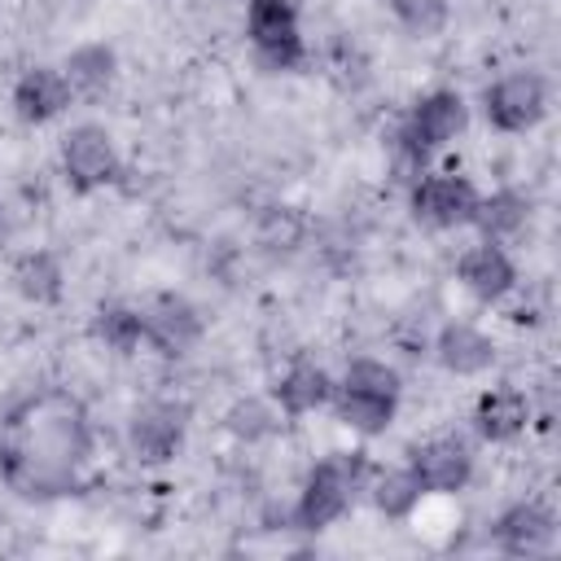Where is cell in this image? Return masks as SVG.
Wrapping results in <instances>:
<instances>
[{
    "label": "cell",
    "instance_id": "277c9868",
    "mask_svg": "<svg viewBox=\"0 0 561 561\" xmlns=\"http://www.w3.org/2000/svg\"><path fill=\"white\" fill-rule=\"evenodd\" d=\"M548 110V83L535 70H513L486 88V118L500 131H526Z\"/></svg>",
    "mask_w": 561,
    "mask_h": 561
},
{
    "label": "cell",
    "instance_id": "d6986e66",
    "mask_svg": "<svg viewBox=\"0 0 561 561\" xmlns=\"http://www.w3.org/2000/svg\"><path fill=\"white\" fill-rule=\"evenodd\" d=\"M337 421L359 434H381L394 421V394H368V390H337Z\"/></svg>",
    "mask_w": 561,
    "mask_h": 561
},
{
    "label": "cell",
    "instance_id": "9c48e42d",
    "mask_svg": "<svg viewBox=\"0 0 561 561\" xmlns=\"http://www.w3.org/2000/svg\"><path fill=\"white\" fill-rule=\"evenodd\" d=\"M127 443H131V456L140 465H167L180 451V443H184V412L180 408H167V403L140 408L131 416Z\"/></svg>",
    "mask_w": 561,
    "mask_h": 561
},
{
    "label": "cell",
    "instance_id": "d4e9b609",
    "mask_svg": "<svg viewBox=\"0 0 561 561\" xmlns=\"http://www.w3.org/2000/svg\"><path fill=\"white\" fill-rule=\"evenodd\" d=\"M272 412L259 403V399H245V403H237L232 412H228V430L237 434V438H259V434H267L272 430Z\"/></svg>",
    "mask_w": 561,
    "mask_h": 561
},
{
    "label": "cell",
    "instance_id": "ac0fdd59",
    "mask_svg": "<svg viewBox=\"0 0 561 561\" xmlns=\"http://www.w3.org/2000/svg\"><path fill=\"white\" fill-rule=\"evenodd\" d=\"M526 219H530V202H526L522 193H513V188H500V193H491V197H478L469 224H478L486 241H504V237L522 232Z\"/></svg>",
    "mask_w": 561,
    "mask_h": 561
},
{
    "label": "cell",
    "instance_id": "8fae6325",
    "mask_svg": "<svg viewBox=\"0 0 561 561\" xmlns=\"http://www.w3.org/2000/svg\"><path fill=\"white\" fill-rule=\"evenodd\" d=\"M456 276H460V285H465L473 298H482V302L504 298V294L513 289V280H517L513 259H508L495 241L465 250V254H460V263H456Z\"/></svg>",
    "mask_w": 561,
    "mask_h": 561
},
{
    "label": "cell",
    "instance_id": "cb8c5ba5",
    "mask_svg": "<svg viewBox=\"0 0 561 561\" xmlns=\"http://www.w3.org/2000/svg\"><path fill=\"white\" fill-rule=\"evenodd\" d=\"M259 237H263L267 245H280V250H289V245H298V237H302V219H298L289 206H272V210H263Z\"/></svg>",
    "mask_w": 561,
    "mask_h": 561
},
{
    "label": "cell",
    "instance_id": "3957f363",
    "mask_svg": "<svg viewBox=\"0 0 561 561\" xmlns=\"http://www.w3.org/2000/svg\"><path fill=\"white\" fill-rule=\"evenodd\" d=\"M245 26H250V39H254L263 66L294 70L302 61V35H298L294 0H250Z\"/></svg>",
    "mask_w": 561,
    "mask_h": 561
},
{
    "label": "cell",
    "instance_id": "7a4b0ae2",
    "mask_svg": "<svg viewBox=\"0 0 561 561\" xmlns=\"http://www.w3.org/2000/svg\"><path fill=\"white\" fill-rule=\"evenodd\" d=\"M359 478H364V456L359 451H337V456L320 460L307 473V486L298 495V508H294L298 526L302 530H324L329 522H337L346 513Z\"/></svg>",
    "mask_w": 561,
    "mask_h": 561
},
{
    "label": "cell",
    "instance_id": "603a6c76",
    "mask_svg": "<svg viewBox=\"0 0 561 561\" xmlns=\"http://www.w3.org/2000/svg\"><path fill=\"white\" fill-rule=\"evenodd\" d=\"M342 386L346 390H368V394H399V373L381 359H351Z\"/></svg>",
    "mask_w": 561,
    "mask_h": 561
},
{
    "label": "cell",
    "instance_id": "4fadbf2b",
    "mask_svg": "<svg viewBox=\"0 0 561 561\" xmlns=\"http://www.w3.org/2000/svg\"><path fill=\"white\" fill-rule=\"evenodd\" d=\"M70 105V88L61 79V70L35 66L13 83V110L22 123H48Z\"/></svg>",
    "mask_w": 561,
    "mask_h": 561
},
{
    "label": "cell",
    "instance_id": "8992f818",
    "mask_svg": "<svg viewBox=\"0 0 561 561\" xmlns=\"http://www.w3.org/2000/svg\"><path fill=\"white\" fill-rule=\"evenodd\" d=\"M140 329H145V342L158 346L162 355H184L202 337V316L180 294H153L140 307Z\"/></svg>",
    "mask_w": 561,
    "mask_h": 561
},
{
    "label": "cell",
    "instance_id": "30bf717a",
    "mask_svg": "<svg viewBox=\"0 0 561 561\" xmlns=\"http://www.w3.org/2000/svg\"><path fill=\"white\" fill-rule=\"evenodd\" d=\"M412 469L425 491H460L473 473V456L460 438H430L412 451Z\"/></svg>",
    "mask_w": 561,
    "mask_h": 561
},
{
    "label": "cell",
    "instance_id": "44dd1931",
    "mask_svg": "<svg viewBox=\"0 0 561 561\" xmlns=\"http://www.w3.org/2000/svg\"><path fill=\"white\" fill-rule=\"evenodd\" d=\"M421 495H425V486H421V478H416L412 465H408V469H386V473L377 478V486H373V504H377L386 517H408Z\"/></svg>",
    "mask_w": 561,
    "mask_h": 561
},
{
    "label": "cell",
    "instance_id": "2e32d148",
    "mask_svg": "<svg viewBox=\"0 0 561 561\" xmlns=\"http://www.w3.org/2000/svg\"><path fill=\"white\" fill-rule=\"evenodd\" d=\"M329 399H333V381H329V373H324L320 364H311V359H298V364L276 381V403H280V412H289V416L316 412V408L329 403Z\"/></svg>",
    "mask_w": 561,
    "mask_h": 561
},
{
    "label": "cell",
    "instance_id": "ba28073f",
    "mask_svg": "<svg viewBox=\"0 0 561 561\" xmlns=\"http://www.w3.org/2000/svg\"><path fill=\"white\" fill-rule=\"evenodd\" d=\"M460 127H465V101L456 92H430V96L416 101L412 123L403 131V145L416 158H425L430 149H443Z\"/></svg>",
    "mask_w": 561,
    "mask_h": 561
},
{
    "label": "cell",
    "instance_id": "4316f807",
    "mask_svg": "<svg viewBox=\"0 0 561 561\" xmlns=\"http://www.w3.org/2000/svg\"><path fill=\"white\" fill-rule=\"evenodd\" d=\"M0 237H4V215H0Z\"/></svg>",
    "mask_w": 561,
    "mask_h": 561
},
{
    "label": "cell",
    "instance_id": "e0dca14e",
    "mask_svg": "<svg viewBox=\"0 0 561 561\" xmlns=\"http://www.w3.org/2000/svg\"><path fill=\"white\" fill-rule=\"evenodd\" d=\"M61 79H66L70 96H96V92H105L110 79H114V48H105V44L75 48L66 57V66H61Z\"/></svg>",
    "mask_w": 561,
    "mask_h": 561
},
{
    "label": "cell",
    "instance_id": "52a82bcc",
    "mask_svg": "<svg viewBox=\"0 0 561 561\" xmlns=\"http://www.w3.org/2000/svg\"><path fill=\"white\" fill-rule=\"evenodd\" d=\"M473 206H478V193L469 180L460 175H425L416 188H412V210L416 219L434 224V228H456V224H469L473 219Z\"/></svg>",
    "mask_w": 561,
    "mask_h": 561
},
{
    "label": "cell",
    "instance_id": "484cf974",
    "mask_svg": "<svg viewBox=\"0 0 561 561\" xmlns=\"http://www.w3.org/2000/svg\"><path fill=\"white\" fill-rule=\"evenodd\" d=\"M394 9L412 31H434L443 26V13H447L443 0H394Z\"/></svg>",
    "mask_w": 561,
    "mask_h": 561
},
{
    "label": "cell",
    "instance_id": "6da1fadb",
    "mask_svg": "<svg viewBox=\"0 0 561 561\" xmlns=\"http://www.w3.org/2000/svg\"><path fill=\"white\" fill-rule=\"evenodd\" d=\"M88 451L92 425L70 390H39L0 421V478L26 500L75 491Z\"/></svg>",
    "mask_w": 561,
    "mask_h": 561
},
{
    "label": "cell",
    "instance_id": "7402d4cb",
    "mask_svg": "<svg viewBox=\"0 0 561 561\" xmlns=\"http://www.w3.org/2000/svg\"><path fill=\"white\" fill-rule=\"evenodd\" d=\"M96 337L114 351H136L145 342V329H140V311L136 307H101L96 311Z\"/></svg>",
    "mask_w": 561,
    "mask_h": 561
},
{
    "label": "cell",
    "instance_id": "9a60e30c",
    "mask_svg": "<svg viewBox=\"0 0 561 561\" xmlns=\"http://www.w3.org/2000/svg\"><path fill=\"white\" fill-rule=\"evenodd\" d=\"M473 421H478V434H482L486 443H508V438H517V434L526 430L530 403H526L522 390H486V394L478 399Z\"/></svg>",
    "mask_w": 561,
    "mask_h": 561
},
{
    "label": "cell",
    "instance_id": "5bb4252c",
    "mask_svg": "<svg viewBox=\"0 0 561 561\" xmlns=\"http://www.w3.org/2000/svg\"><path fill=\"white\" fill-rule=\"evenodd\" d=\"M434 351H438V364L456 377H473V373L491 368V359H495V342L473 324H447L438 333Z\"/></svg>",
    "mask_w": 561,
    "mask_h": 561
},
{
    "label": "cell",
    "instance_id": "7c38bea8",
    "mask_svg": "<svg viewBox=\"0 0 561 561\" xmlns=\"http://www.w3.org/2000/svg\"><path fill=\"white\" fill-rule=\"evenodd\" d=\"M495 539H500V548L513 552V557H535V552L552 548L557 522H552V513L539 508V504H513L508 513H500Z\"/></svg>",
    "mask_w": 561,
    "mask_h": 561
},
{
    "label": "cell",
    "instance_id": "5b68a950",
    "mask_svg": "<svg viewBox=\"0 0 561 561\" xmlns=\"http://www.w3.org/2000/svg\"><path fill=\"white\" fill-rule=\"evenodd\" d=\"M61 167H66V180L79 193H92V188L110 184L118 175V153H114V140L105 136V127H96V123L70 127V136L61 145Z\"/></svg>",
    "mask_w": 561,
    "mask_h": 561
},
{
    "label": "cell",
    "instance_id": "ffe728a7",
    "mask_svg": "<svg viewBox=\"0 0 561 561\" xmlns=\"http://www.w3.org/2000/svg\"><path fill=\"white\" fill-rule=\"evenodd\" d=\"M13 285L26 302H57L61 298V267L48 250H31L13 263Z\"/></svg>",
    "mask_w": 561,
    "mask_h": 561
}]
</instances>
